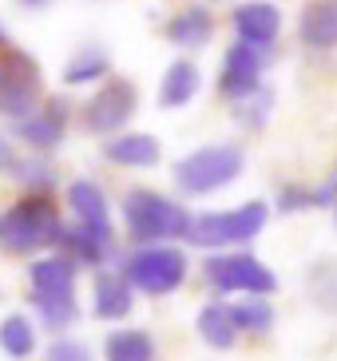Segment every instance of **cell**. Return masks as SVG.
Returning a JSON list of instances; mask_svg holds the SVG:
<instances>
[{
	"instance_id": "obj_1",
	"label": "cell",
	"mask_w": 337,
	"mask_h": 361,
	"mask_svg": "<svg viewBox=\"0 0 337 361\" xmlns=\"http://www.w3.org/2000/svg\"><path fill=\"white\" fill-rule=\"evenodd\" d=\"M63 219L56 211V202L48 191H28L24 199H16L8 211L0 214V250L4 255H40L48 246L60 243Z\"/></svg>"
},
{
	"instance_id": "obj_2",
	"label": "cell",
	"mask_w": 337,
	"mask_h": 361,
	"mask_svg": "<svg viewBox=\"0 0 337 361\" xmlns=\"http://www.w3.org/2000/svg\"><path fill=\"white\" fill-rule=\"evenodd\" d=\"M123 226L127 238L143 243H171V238H187L190 214L183 211L179 202H171L167 195L159 191H127L123 199Z\"/></svg>"
},
{
	"instance_id": "obj_3",
	"label": "cell",
	"mask_w": 337,
	"mask_h": 361,
	"mask_svg": "<svg viewBox=\"0 0 337 361\" xmlns=\"http://www.w3.org/2000/svg\"><path fill=\"white\" fill-rule=\"evenodd\" d=\"M270 219V207L258 199L234 207V211H211V214H199L190 219L187 226V243L190 246H202V250H231V246H243L250 238H258Z\"/></svg>"
},
{
	"instance_id": "obj_4",
	"label": "cell",
	"mask_w": 337,
	"mask_h": 361,
	"mask_svg": "<svg viewBox=\"0 0 337 361\" xmlns=\"http://www.w3.org/2000/svg\"><path fill=\"white\" fill-rule=\"evenodd\" d=\"M187 255L179 246H167V243H143L139 250L123 258V270L119 274L131 282V290L147 298H167L187 282Z\"/></svg>"
},
{
	"instance_id": "obj_5",
	"label": "cell",
	"mask_w": 337,
	"mask_h": 361,
	"mask_svg": "<svg viewBox=\"0 0 337 361\" xmlns=\"http://www.w3.org/2000/svg\"><path fill=\"white\" fill-rule=\"evenodd\" d=\"M246 171V155L238 143H207L175 163V183L187 195H214L231 187Z\"/></svg>"
},
{
	"instance_id": "obj_6",
	"label": "cell",
	"mask_w": 337,
	"mask_h": 361,
	"mask_svg": "<svg viewBox=\"0 0 337 361\" xmlns=\"http://www.w3.org/2000/svg\"><path fill=\"white\" fill-rule=\"evenodd\" d=\"M202 274L219 294H262L270 298L278 290L274 270L262 258L246 255V250H219L202 262Z\"/></svg>"
},
{
	"instance_id": "obj_7",
	"label": "cell",
	"mask_w": 337,
	"mask_h": 361,
	"mask_svg": "<svg viewBox=\"0 0 337 361\" xmlns=\"http://www.w3.org/2000/svg\"><path fill=\"white\" fill-rule=\"evenodd\" d=\"M40 64L20 48H0V116L24 119L40 99Z\"/></svg>"
},
{
	"instance_id": "obj_8",
	"label": "cell",
	"mask_w": 337,
	"mask_h": 361,
	"mask_svg": "<svg viewBox=\"0 0 337 361\" xmlns=\"http://www.w3.org/2000/svg\"><path fill=\"white\" fill-rule=\"evenodd\" d=\"M139 111V92L131 80H107L99 92L84 104V123L92 135H116L131 123Z\"/></svg>"
},
{
	"instance_id": "obj_9",
	"label": "cell",
	"mask_w": 337,
	"mask_h": 361,
	"mask_svg": "<svg viewBox=\"0 0 337 361\" xmlns=\"http://www.w3.org/2000/svg\"><path fill=\"white\" fill-rule=\"evenodd\" d=\"M262 72H266V56L262 48L234 40L222 56V72H219V92L226 99H250L262 92Z\"/></svg>"
},
{
	"instance_id": "obj_10",
	"label": "cell",
	"mask_w": 337,
	"mask_h": 361,
	"mask_svg": "<svg viewBox=\"0 0 337 361\" xmlns=\"http://www.w3.org/2000/svg\"><path fill=\"white\" fill-rule=\"evenodd\" d=\"M63 131H68V99L60 96L16 119V139H24L32 151H56L63 143Z\"/></svg>"
},
{
	"instance_id": "obj_11",
	"label": "cell",
	"mask_w": 337,
	"mask_h": 361,
	"mask_svg": "<svg viewBox=\"0 0 337 361\" xmlns=\"http://www.w3.org/2000/svg\"><path fill=\"white\" fill-rule=\"evenodd\" d=\"M278 32H282V12H278V4H270V0H250V4H238L234 8V36L243 44L266 52L278 40Z\"/></svg>"
},
{
	"instance_id": "obj_12",
	"label": "cell",
	"mask_w": 337,
	"mask_h": 361,
	"mask_svg": "<svg viewBox=\"0 0 337 361\" xmlns=\"http://www.w3.org/2000/svg\"><path fill=\"white\" fill-rule=\"evenodd\" d=\"M135 310V290L119 270H99L92 286V314L99 322H123Z\"/></svg>"
},
{
	"instance_id": "obj_13",
	"label": "cell",
	"mask_w": 337,
	"mask_h": 361,
	"mask_svg": "<svg viewBox=\"0 0 337 361\" xmlns=\"http://www.w3.org/2000/svg\"><path fill=\"white\" fill-rule=\"evenodd\" d=\"M104 155L119 167H155L163 159V147L147 131H116L104 139Z\"/></svg>"
},
{
	"instance_id": "obj_14",
	"label": "cell",
	"mask_w": 337,
	"mask_h": 361,
	"mask_svg": "<svg viewBox=\"0 0 337 361\" xmlns=\"http://www.w3.org/2000/svg\"><path fill=\"white\" fill-rule=\"evenodd\" d=\"M68 207H72L75 223H84L95 234H107L111 238V207H107V195L92 179H75L68 187Z\"/></svg>"
},
{
	"instance_id": "obj_15",
	"label": "cell",
	"mask_w": 337,
	"mask_h": 361,
	"mask_svg": "<svg viewBox=\"0 0 337 361\" xmlns=\"http://www.w3.org/2000/svg\"><path fill=\"white\" fill-rule=\"evenodd\" d=\"M163 32H167V44H175V48H202L214 36V16L207 4H187L183 12L171 16Z\"/></svg>"
},
{
	"instance_id": "obj_16",
	"label": "cell",
	"mask_w": 337,
	"mask_h": 361,
	"mask_svg": "<svg viewBox=\"0 0 337 361\" xmlns=\"http://www.w3.org/2000/svg\"><path fill=\"white\" fill-rule=\"evenodd\" d=\"M298 32H302V44L314 52L337 48V0H310Z\"/></svg>"
},
{
	"instance_id": "obj_17",
	"label": "cell",
	"mask_w": 337,
	"mask_h": 361,
	"mask_svg": "<svg viewBox=\"0 0 337 361\" xmlns=\"http://www.w3.org/2000/svg\"><path fill=\"white\" fill-rule=\"evenodd\" d=\"M56 246H63V255L72 258L75 266H104L107 250H111V238H107V234H95L92 226H84V223H72V226L63 223Z\"/></svg>"
},
{
	"instance_id": "obj_18",
	"label": "cell",
	"mask_w": 337,
	"mask_h": 361,
	"mask_svg": "<svg viewBox=\"0 0 337 361\" xmlns=\"http://www.w3.org/2000/svg\"><path fill=\"white\" fill-rule=\"evenodd\" d=\"M202 87V72L190 60H175V64L167 68V75H163V84H159V107H167V111H179V107H187L190 99L199 96Z\"/></svg>"
},
{
	"instance_id": "obj_19",
	"label": "cell",
	"mask_w": 337,
	"mask_h": 361,
	"mask_svg": "<svg viewBox=\"0 0 337 361\" xmlns=\"http://www.w3.org/2000/svg\"><path fill=\"white\" fill-rule=\"evenodd\" d=\"M104 361H159V345L147 329H111L104 341Z\"/></svg>"
},
{
	"instance_id": "obj_20",
	"label": "cell",
	"mask_w": 337,
	"mask_h": 361,
	"mask_svg": "<svg viewBox=\"0 0 337 361\" xmlns=\"http://www.w3.org/2000/svg\"><path fill=\"white\" fill-rule=\"evenodd\" d=\"M226 310H231V318H234V329L238 334H254V338H266L278 322L270 298H262V294H246L238 302H231Z\"/></svg>"
},
{
	"instance_id": "obj_21",
	"label": "cell",
	"mask_w": 337,
	"mask_h": 361,
	"mask_svg": "<svg viewBox=\"0 0 337 361\" xmlns=\"http://www.w3.org/2000/svg\"><path fill=\"white\" fill-rule=\"evenodd\" d=\"M195 329H199V338L211 345V350H231L234 341H238V329H234V318L226 302H207L199 310V318H195Z\"/></svg>"
},
{
	"instance_id": "obj_22",
	"label": "cell",
	"mask_w": 337,
	"mask_h": 361,
	"mask_svg": "<svg viewBox=\"0 0 337 361\" xmlns=\"http://www.w3.org/2000/svg\"><path fill=\"white\" fill-rule=\"evenodd\" d=\"M75 274H80V266L68 255H44L28 266L32 290H75Z\"/></svg>"
},
{
	"instance_id": "obj_23",
	"label": "cell",
	"mask_w": 337,
	"mask_h": 361,
	"mask_svg": "<svg viewBox=\"0 0 337 361\" xmlns=\"http://www.w3.org/2000/svg\"><path fill=\"white\" fill-rule=\"evenodd\" d=\"M32 306H36V314H40V322L48 329H68L75 322V314H80V306H75V290H32Z\"/></svg>"
},
{
	"instance_id": "obj_24",
	"label": "cell",
	"mask_w": 337,
	"mask_h": 361,
	"mask_svg": "<svg viewBox=\"0 0 337 361\" xmlns=\"http://www.w3.org/2000/svg\"><path fill=\"white\" fill-rule=\"evenodd\" d=\"M107 68H111V60H107L104 48H99V44H84V48L68 60V68H63V84L80 87V84H92V80H104Z\"/></svg>"
},
{
	"instance_id": "obj_25",
	"label": "cell",
	"mask_w": 337,
	"mask_h": 361,
	"mask_svg": "<svg viewBox=\"0 0 337 361\" xmlns=\"http://www.w3.org/2000/svg\"><path fill=\"white\" fill-rule=\"evenodd\" d=\"M0 350L8 353L12 361H28L36 353V326L24 314H8L0 322Z\"/></svg>"
},
{
	"instance_id": "obj_26",
	"label": "cell",
	"mask_w": 337,
	"mask_h": 361,
	"mask_svg": "<svg viewBox=\"0 0 337 361\" xmlns=\"http://www.w3.org/2000/svg\"><path fill=\"white\" fill-rule=\"evenodd\" d=\"M8 171L20 183H28V191H52L56 187V171H52V163H44V159H12Z\"/></svg>"
},
{
	"instance_id": "obj_27",
	"label": "cell",
	"mask_w": 337,
	"mask_h": 361,
	"mask_svg": "<svg viewBox=\"0 0 337 361\" xmlns=\"http://www.w3.org/2000/svg\"><path fill=\"white\" fill-rule=\"evenodd\" d=\"M314 207V187H298V183H286L278 191V211L282 214H298Z\"/></svg>"
},
{
	"instance_id": "obj_28",
	"label": "cell",
	"mask_w": 337,
	"mask_h": 361,
	"mask_svg": "<svg viewBox=\"0 0 337 361\" xmlns=\"http://www.w3.org/2000/svg\"><path fill=\"white\" fill-rule=\"evenodd\" d=\"M44 361H92V350L75 338H56L48 350H44Z\"/></svg>"
},
{
	"instance_id": "obj_29",
	"label": "cell",
	"mask_w": 337,
	"mask_h": 361,
	"mask_svg": "<svg viewBox=\"0 0 337 361\" xmlns=\"http://www.w3.org/2000/svg\"><path fill=\"white\" fill-rule=\"evenodd\" d=\"M333 202H337V171L314 191V207H333Z\"/></svg>"
},
{
	"instance_id": "obj_30",
	"label": "cell",
	"mask_w": 337,
	"mask_h": 361,
	"mask_svg": "<svg viewBox=\"0 0 337 361\" xmlns=\"http://www.w3.org/2000/svg\"><path fill=\"white\" fill-rule=\"evenodd\" d=\"M12 159H16V155H12V147H8V139L0 135V167L8 171V167H12Z\"/></svg>"
},
{
	"instance_id": "obj_31",
	"label": "cell",
	"mask_w": 337,
	"mask_h": 361,
	"mask_svg": "<svg viewBox=\"0 0 337 361\" xmlns=\"http://www.w3.org/2000/svg\"><path fill=\"white\" fill-rule=\"evenodd\" d=\"M4 44H8V36H4V24H0V48H4Z\"/></svg>"
},
{
	"instance_id": "obj_32",
	"label": "cell",
	"mask_w": 337,
	"mask_h": 361,
	"mask_svg": "<svg viewBox=\"0 0 337 361\" xmlns=\"http://www.w3.org/2000/svg\"><path fill=\"white\" fill-rule=\"evenodd\" d=\"M24 4H32V8H36V4H48V0H24Z\"/></svg>"
},
{
	"instance_id": "obj_33",
	"label": "cell",
	"mask_w": 337,
	"mask_h": 361,
	"mask_svg": "<svg viewBox=\"0 0 337 361\" xmlns=\"http://www.w3.org/2000/svg\"><path fill=\"white\" fill-rule=\"evenodd\" d=\"M333 219H337V202H333Z\"/></svg>"
}]
</instances>
